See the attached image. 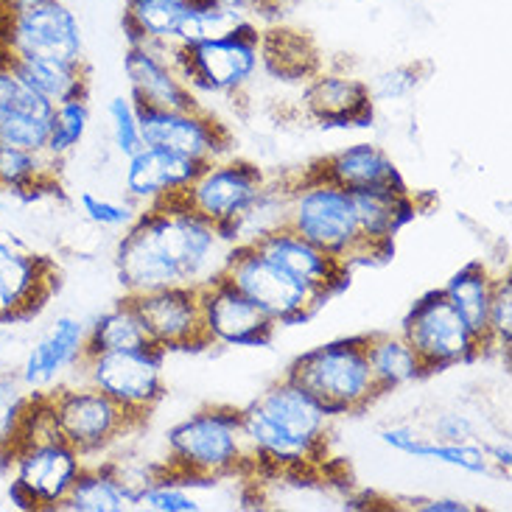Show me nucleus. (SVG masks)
I'll return each mask as SVG.
<instances>
[{
	"label": "nucleus",
	"mask_w": 512,
	"mask_h": 512,
	"mask_svg": "<svg viewBox=\"0 0 512 512\" xmlns=\"http://www.w3.org/2000/svg\"><path fill=\"white\" fill-rule=\"evenodd\" d=\"M233 244L222 227L188 208L180 196L143 208L115 250L118 283L129 297L168 286H208L222 277Z\"/></svg>",
	"instance_id": "obj_1"
},
{
	"label": "nucleus",
	"mask_w": 512,
	"mask_h": 512,
	"mask_svg": "<svg viewBox=\"0 0 512 512\" xmlns=\"http://www.w3.org/2000/svg\"><path fill=\"white\" fill-rule=\"evenodd\" d=\"M3 459L12 465L9 496L20 510H59L87 465L82 454L59 437L45 395L34 398L26 426Z\"/></svg>",
	"instance_id": "obj_2"
},
{
	"label": "nucleus",
	"mask_w": 512,
	"mask_h": 512,
	"mask_svg": "<svg viewBox=\"0 0 512 512\" xmlns=\"http://www.w3.org/2000/svg\"><path fill=\"white\" fill-rule=\"evenodd\" d=\"M286 227L350 269L353 263L375 261L361 238L353 194L314 171H305L300 180L289 182Z\"/></svg>",
	"instance_id": "obj_3"
},
{
	"label": "nucleus",
	"mask_w": 512,
	"mask_h": 512,
	"mask_svg": "<svg viewBox=\"0 0 512 512\" xmlns=\"http://www.w3.org/2000/svg\"><path fill=\"white\" fill-rule=\"evenodd\" d=\"M168 471L194 482H219L252 468L241 415L230 406H208L166 431Z\"/></svg>",
	"instance_id": "obj_4"
},
{
	"label": "nucleus",
	"mask_w": 512,
	"mask_h": 512,
	"mask_svg": "<svg viewBox=\"0 0 512 512\" xmlns=\"http://www.w3.org/2000/svg\"><path fill=\"white\" fill-rule=\"evenodd\" d=\"M367 336L336 339L294 359L289 378L311 392L331 417L364 412L381 395L367 361Z\"/></svg>",
	"instance_id": "obj_5"
},
{
	"label": "nucleus",
	"mask_w": 512,
	"mask_h": 512,
	"mask_svg": "<svg viewBox=\"0 0 512 512\" xmlns=\"http://www.w3.org/2000/svg\"><path fill=\"white\" fill-rule=\"evenodd\" d=\"M258 37H261V28L250 23L233 34L196 42L191 48H171L168 56L174 68L180 70L182 82L188 84L196 96L199 93L238 96L255 82L261 70Z\"/></svg>",
	"instance_id": "obj_6"
},
{
	"label": "nucleus",
	"mask_w": 512,
	"mask_h": 512,
	"mask_svg": "<svg viewBox=\"0 0 512 512\" xmlns=\"http://www.w3.org/2000/svg\"><path fill=\"white\" fill-rule=\"evenodd\" d=\"M222 277L233 289L241 291L250 303L258 305L277 328L300 325L328 303V297L308 289L300 280H294L289 272L266 261L250 244L233 247Z\"/></svg>",
	"instance_id": "obj_7"
},
{
	"label": "nucleus",
	"mask_w": 512,
	"mask_h": 512,
	"mask_svg": "<svg viewBox=\"0 0 512 512\" xmlns=\"http://www.w3.org/2000/svg\"><path fill=\"white\" fill-rule=\"evenodd\" d=\"M163 364H166V353L160 347H126V350L84 356L82 375L90 387L101 389L126 415L135 417L138 423H146V417L166 398Z\"/></svg>",
	"instance_id": "obj_8"
},
{
	"label": "nucleus",
	"mask_w": 512,
	"mask_h": 512,
	"mask_svg": "<svg viewBox=\"0 0 512 512\" xmlns=\"http://www.w3.org/2000/svg\"><path fill=\"white\" fill-rule=\"evenodd\" d=\"M401 333L429 373H443L485 356V342L465 325V319L445 300L443 289L423 294L403 317Z\"/></svg>",
	"instance_id": "obj_9"
},
{
	"label": "nucleus",
	"mask_w": 512,
	"mask_h": 512,
	"mask_svg": "<svg viewBox=\"0 0 512 512\" xmlns=\"http://www.w3.org/2000/svg\"><path fill=\"white\" fill-rule=\"evenodd\" d=\"M45 403L59 437L73 445L84 459L107 451L124 434L140 426L135 417L126 415L118 403L90 384L54 387L45 392Z\"/></svg>",
	"instance_id": "obj_10"
},
{
	"label": "nucleus",
	"mask_w": 512,
	"mask_h": 512,
	"mask_svg": "<svg viewBox=\"0 0 512 512\" xmlns=\"http://www.w3.org/2000/svg\"><path fill=\"white\" fill-rule=\"evenodd\" d=\"M0 51L9 56L84 59L82 23L62 0H42L23 12L0 14Z\"/></svg>",
	"instance_id": "obj_11"
},
{
	"label": "nucleus",
	"mask_w": 512,
	"mask_h": 512,
	"mask_svg": "<svg viewBox=\"0 0 512 512\" xmlns=\"http://www.w3.org/2000/svg\"><path fill=\"white\" fill-rule=\"evenodd\" d=\"M263 185L266 177L255 163L219 157L199 168V174L182 191L180 199L202 219L222 227V233L227 236V230L238 216L261 196Z\"/></svg>",
	"instance_id": "obj_12"
},
{
	"label": "nucleus",
	"mask_w": 512,
	"mask_h": 512,
	"mask_svg": "<svg viewBox=\"0 0 512 512\" xmlns=\"http://www.w3.org/2000/svg\"><path fill=\"white\" fill-rule=\"evenodd\" d=\"M138 121L143 146H154L185 160H194L199 166L227 157L233 143L227 126L202 107H191V110L138 107Z\"/></svg>",
	"instance_id": "obj_13"
},
{
	"label": "nucleus",
	"mask_w": 512,
	"mask_h": 512,
	"mask_svg": "<svg viewBox=\"0 0 512 512\" xmlns=\"http://www.w3.org/2000/svg\"><path fill=\"white\" fill-rule=\"evenodd\" d=\"M129 297V294H126ZM143 331L163 353L210 347L202 322V291L196 286H168L132 297Z\"/></svg>",
	"instance_id": "obj_14"
},
{
	"label": "nucleus",
	"mask_w": 512,
	"mask_h": 512,
	"mask_svg": "<svg viewBox=\"0 0 512 512\" xmlns=\"http://www.w3.org/2000/svg\"><path fill=\"white\" fill-rule=\"evenodd\" d=\"M252 403L261 409V415L283 437H289L291 443H297L305 451H311L317 459H325L333 417L297 381H291L289 375H283L272 387L263 389L261 395Z\"/></svg>",
	"instance_id": "obj_15"
},
{
	"label": "nucleus",
	"mask_w": 512,
	"mask_h": 512,
	"mask_svg": "<svg viewBox=\"0 0 512 512\" xmlns=\"http://www.w3.org/2000/svg\"><path fill=\"white\" fill-rule=\"evenodd\" d=\"M202 322L210 345L219 347H266L275 339L277 325L250 303L224 277L202 286Z\"/></svg>",
	"instance_id": "obj_16"
},
{
	"label": "nucleus",
	"mask_w": 512,
	"mask_h": 512,
	"mask_svg": "<svg viewBox=\"0 0 512 512\" xmlns=\"http://www.w3.org/2000/svg\"><path fill=\"white\" fill-rule=\"evenodd\" d=\"M54 263L0 238V322L40 314L56 291Z\"/></svg>",
	"instance_id": "obj_17"
},
{
	"label": "nucleus",
	"mask_w": 512,
	"mask_h": 512,
	"mask_svg": "<svg viewBox=\"0 0 512 512\" xmlns=\"http://www.w3.org/2000/svg\"><path fill=\"white\" fill-rule=\"evenodd\" d=\"M250 247H255V252H261L266 261L280 266L294 280H300L308 289L319 291L328 300L347 286L350 266L314 247L311 241L300 238L289 227H277Z\"/></svg>",
	"instance_id": "obj_18"
},
{
	"label": "nucleus",
	"mask_w": 512,
	"mask_h": 512,
	"mask_svg": "<svg viewBox=\"0 0 512 512\" xmlns=\"http://www.w3.org/2000/svg\"><path fill=\"white\" fill-rule=\"evenodd\" d=\"M84 356H87V322L65 314L56 317L51 328L28 347L17 375L34 395H45L56 387L62 375L79 370Z\"/></svg>",
	"instance_id": "obj_19"
},
{
	"label": "nucleus",
	"mask_w": 512,
	"mask_h": 512,
	"mask_svg": "<svg viewBox=\"0 0 512 512\" xmlns=\"http://www.w3.org/2000/svg\"><path fill=\"white\" fill-rule=\"evenodd\" d=\"M129 96L138 107L154 110H191L202 107L199 96L182 82L180 70L174 68L168 48L152 45H129L124 59Z\"/></svg>",
	"instance_id": "obj_20"
},
{
	"label": "nucleus",
	"mask_w": 512,
	"mask_h": 512,
	"mask_svg": "<svg viewBox=\"0 0 512 512\" xmlns=\"http://www.w3.org/2000/svg\"><path fill=\"white\" fill-rule=\"evenodd\" d=\"M375 101L359 76L319 70L303 87V110L311 121L336 129L373 124Z\"/></svg>",
	"instance_id": "obj_21"
},
{
	"label": "nucleus",
	"mask_w": 512,
	"mask_h": 512,
	"mask_svg": "<svg viewBox=\"0 0 512 512\" xmlns=\"http://www.w3.org/2000/svg\"><path fill=\"white\" fill-rule=\"evenodd\" d=\"M199 168L202 166L194 160H185V157L154 149V146H143L140 152L126 157V199H132L135 205H143V208L163 205L168 199L182 196V191L199 174Z\"/></svg>",
	"instance_id": "obj_22"
},
{
	"label": "nucleus",
	"mask_w": 512,
	"mask_h": 512,
	"mask_svg": "<svg viewBox=\"0 0 512 512\" xmlns=\"http://www.w3.org/2000/svg\"><path fill=\"white\" fill-rule=\"evenodd\" d=\"M314 174L347 188L350 194L359 191H384V188H406L401 168L375 143H353L339 152L328 154L311 168Z\"/></svg>",
	"instance_id": "obj_23"
},
{
	"label": "nucleus",
	"mask_w": 512,
	"mask_h": 512,
	"mask_svg": "<svg viewBox=\"0 0 512 512\" xmlns=\"http://www.w3.org/2000/svg\"><path fill=\"white\" fill-rule=\"evenodd\" d=\"M356 199V216L364 244L370 247L375 261H387L392 255L395 236L403 224L415 216V199L409 188H384V191H359Z\"/></svg>",
	"instance_id": "obj_24"
},
{
	"label": "nucleus",
	"mask_w": 512,
	"mask_h": 512,
	"mask_svg": "<svg viewBox=\"0 0 512 512\" xmlns=\"http://www.w3.org/2000/svg\"><path fill=\"white\" fill-rule=\"evenodd\" d=\"M261 70L280 82H308L322 70L317 42L297 28H266L258 37Z\"/></svg>",
	"instance_id": "obj_25"
},
{
	"label": "nucleus",
	"mask_w": 512,
	"mask_h": 512,
	"mask_svg": "<svg viewBox=\"0 0 512 512\" xmlns=\"http://www.w3.org/2000/svg\"><path fill=\"white\" fill-rule=\"evenodd\" d=\"M378 437L392 451L406 454V457L440 462V465H451V468L468 473H490V468H493L490 457H487V448L476 440H471V443H440L415 426H389V429H381Z\"/></svg>",
	"instance_id": "obj_26"
},
{
	"label": "nucleus",
	"mask_w": 512,
	"mask_h": 512,
	"mask_svg": "<svg viewBox=\"0 0 512 512\" xmlns=\"http://www.w3.org/2000/svg\"><path fill=\"white\" fill-rule=\"evenodd\" d=\"M0 56L12 65L20 79L31 84L42 98L51 104H62L70 98H87L90 93V73L84 59H45V56Z\"/></svg>",
	"instance_id": "obj_27"
},
{
	"label": "nucleus",
	"mask_w": 512,
	"mask_h": 512,
	"mask_svg": "<svg viewBox=\"0 0 512 512\" xmlns=\"http://www.w3.org/2000/svg\"><path fill=\"white\" fill-rule=\"evenodd\" d=\"M135 482L110 465H84L59 510L68 512H126L135 507Z\"/></svg>",
	"instance_id": "obj_28"
},
{
	"label": "nucleus",
	"mask_w": 512,
	"mask_h": 512,
	"mask_svg": "<svg viewBox=\"0 0 512 512\" xmlns=\"http://www.w3.org/2000/svg\"><path fill=\"white\" fill-rule=\"evenodd\" d=\"M493 289H496V275L490 266L482 261L465 263L454 277L445 283V300L454 305L459 317L471 328L487 350V319H490V303H493Z\"/></svg>",
	"instance_id": "obj_29"
},
{
	"label": "nucleus",
	"mask_w": 512,
	"mask_h": 512,
	"mask_svg": "<svg viewBox=\"0 0 512 512\" xmlns=\"http://www.w3.org/2000/svg\"><path fill=\"white\" fill-rule=\"evenodd\" d=\"M364 347H367L370 373L381 395L406 387L426 375L423 361L415 353V347L406 342L403 333H370Z\"/></svg>",
	"instance_id": "obj_30"
},
{
	"label": "nucleus",
	"mask_w": 512,
	"mask_h": 512,
	"mask_svg": "<svg viewBox=\"0 0 512 512\" xmlns=\"http://www.w3.org/2000/svg\"><path fill=\"white\" fill-rule=\"evenodd\" d=\"M191 0H126L124 26L132 45L174 48Z\"/></svg>",
	"instance_id": "obj_31"
},
{
	"label": "nucleus",
	"mask_w": 512,
	"mask_h": 512,
	"mask_svg": "<svg viewBox=\"0 0 512 512\" xmlns=\"http://www.w3.org/2000/svg\"><path fill=\"white\" fill-rule=\"evenodd\" d=\"M59 163L45 152H28L0 146V191L14 196H34L56 185Z\"/></svg>",
	"instance_id": "obj_32"
},
{
	"label": "nucleus",
	"mask_w": 512,
	"mask_h": 512,
	"mask_svg": "<svg viewBox=\"0 0 512 512\" xmlns=\"http://www.w3.org/2000/svg\"><path fill=\"white\" fill-rule=\"evenodd\" d=\"M143 345H152V342L143 331V322L135 311L132 297H124L121 303L112 305L110 311L93 319V325H87V356Z\"/></svg>",
	"instance_id": "obj_33"
},
{
	"label": "nucleus",
	"mask_w": 512,
	"mask_h": 512,
	"mask_svg": "<svg viewBox=\"0 0 512 512\" xmlns=\"http://www.w3.org/2000/svg\"><path fill=\"white\" fill-rule=\"evenodd\" d=\"M194 485H205V482H194L185 479L180 473L166 471L160 476L146 479L143 485L135 487V507L149 512H199L205 510V504L199 496H194Z\"/></svg>",
	"instance_id": "obj_34"
},
{
	"label": "nucleus",
	"mask_w": 512,
	"mask_h": 512,
	"mask_svg": "<svg viewBox=\"0 0 512 512\" xmlns=\"http://www.w3.org/2000/svg\"><path fill=\"white\" fill-rule=\"evenodd\" d=\"M90 129V104L87 98H70L62 104H54L51 118H48V143L45 154L62 163L68 154L82 146L84 135Z\"/></svg>",
	"instance_id": "obj_35"
},
{
	"label": "nucleus",
	"mask_w": 512,
	"mask_h": 512,
	"mask_svg": "<svg viewBox=\"0 0 512 512\" xmlns=\"http://www.w3.org/2000/svg\"><path fill=\"white\" fill-rule=\"evenodd\" d=\"M34 392L17 373H0V459L12 451L34 403Z\"/></svg>",
	"instance_id": "obj_36"
},
{
	"label": "nucleus",
	"mask_w": 512,
	"mask_h": 512,
	"mask_svg": "<svg viewBox=\"0 0 512 512\" xmlns=\"http://www.w3.org/2000/svg\"><path fill=\"white\" fill-rule=\"evenodd\" d=\"M54 104L42 98L20 73L0 56V115H28V118H51Z\"/></svg>",
	"instance_id": "obj_37"
},
{
	"label": "nucleus",
	"mask_w": 512,
	"mask_h": 512,
	"mask_svg": "<svg viewBox=\"0 0 512 512\" xmlns=\"http://www.w3.org/2000/svg\"><path fill=\"white\" fill-rule=\"evenodd\" d=\"M107 121H110L112 146L124 160L143 149L138 104L132 101V96H112L107 101Z\"/></svg>",
	"instance_id": "obj_38"
},
{
	"label": "nucleus",
	"mask_w": 512,
	"mask_h": 512,
	"mask_svg": "<svg viewBox=\"0 0 512 512\" xmlns=\"http://www.w3.org/2000/svg\"><path fill=\"white\" fill-rule=\"evenodd\" d=\"M512 345V277L510 272L496 275L490 319H487V350L510 353Z\"/></svg>",
	"instance_id": "obj_39"
},
{
	"label": "nucleus",
	"mask_w": 512,
	"mask_h": 512,
	"mask_svg": "<svg viewBox=\"0 0 512 512\" xmlns=\"http://www.w3.org/2000/svg\"><path fill=\"white\" fill-rule=\"evenodd\" d=\"M79 205H82V213L87 222H93L96 227H104V230H126L129 224L135 222L140 216L138 205L132 199H107V196H96L90 191H84L79 196Z\"/></svg>",
	"instance_id": "obj_40"
},
{
	"label": "nucleus",
	"mask_w": 512,
	"mask_h": 512,
	"mask_svg": "<svg viewBox=\"0 0 512 512\" xmlns=\"http://www.w3.org/2000/svg\"><path fill=\"white\" fill-rule=\"evenodd\" d=\"M45 143H48V118L0 115V146L45 152Z\"/></svg>",
	"instance_id": "obj_41"
},
{
	"label": "nucleus",
	"mask_w": 512,
	"mask_h": 512,
	"mask_svg": "<svg viewBox=\"0 0 512 512\" xmlns=\"http://www.w3.org/2000/svg\"><path fill=\"white\" fill-rule=\"evenodd\" d=\"M423 82L420 65H398L378 73L373 82H367L373 101H403L415 93Z\"/></svg>",
	"instance_id": "obj_42"
},
{
	"label": "nucleus",
	"mask_w": 512,
	"mask_h": 512,
	"mask_svg": "<svg viewBox=\"0 0 512 512\" xmlns=\"http://www.w3.org/2000/svg\"><path fill=\"white\" fill-rule=\"evenodd\" d=\"M431 437L440 443H471L476 440V423L459 409H443L431 420Z\"/></svg>",
	"instance_id": "obj_43"
},
{
	"label": "nucleus",
	"mask_w": 512,
	"mask_h": 512,
	"mask_svg": "<svg viewBox=\"0 0 512 512\" xmlns=\"http://www.w3.org/2000/svg\"><path fill=\"white\" fill-rule=\"evenodd\" d=\"M219 3L224 9H233L238 14H269L275 9H283V0H213Z\"/></svg>",
	"instance_id": "obj_44"
},
{
	"label": "nucleus",
	"mask_w": 512,
	"mask_h": 512,
	"mask_svg": "<svg viewBox=\"0 0 512 512\" xmlns=\"http://www.w3.org/2000/svg\"><path fill=\"white\" fill-rule=\"evenodd\" d=\"M412 510L417 512H471L473 507L462 499H412Z\"/></svg>",
	"instance_id": "obj_45"
},
{
	"label": "nucleus",
	"mask_w": 512,
	"mask_h": 512,
	"mask_svg": "<svg viewBox=\"0 0 512 512\" xmlns=\"http://www.w3.org/2000/svg\"><path fill=\"white\" fill-rule=\"evenodd\" d=\"M485 448H487V457H490V465H496V468H501V471H510V465H512L510 443L485 445Z\"/></svg>",
	"instance_id": "obj_46"
},
{
	"label": "nucleus",
	"mask_w": 512,
	"mask_h": 512,
	"mask_svg": "<svg viewBox=\"0 0 512 512\" xmlns=\"http://www.w3.org/2000/svg\"><path fill=\"white\" fill-rule=\"evenodd\" d=\"M42 0H0V14H14V12H23V9H31V6H37Z\"/></svg>",
	"instance_id": "obj_47"
},
{
	"label": "nucleus",
	"mask_w": 512,
	"mask_h": 512,
	"mask_svg": "<svg viewBox=\"0 0 512 512\" xmlns=\"http://www.w3.org/2000/svg\"><path fill=\"white\" fill-rule=\"evenodd\" d=\"M3 325H6V322H0V339H3V336H6V331H3Z\"/></svg>",
	"instance_id": "obj_48"
},
{
	"label": "nucleus",
	"mask_w": 512,
	"mask_h": 512,
	"mask_svg": "<svg viewBox=\"0 0 512 512\" xmlns=\"http://www.w3.org/2000/svg\"><path fill=\"white\" fill-rule=\"evenodd\" d=\"M353 3H367V0H353Z\"/></svg>",
	"instance_id": "obj_49"
}]
</instances>
